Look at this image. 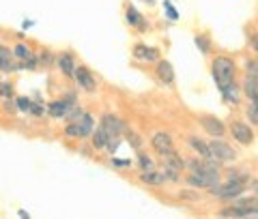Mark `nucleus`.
Listing matches in <instances>:
<instances>
[{"label": "nucleus", "instance_id": "obj_1", "mask_svg": "<svg viewBox=\"0 0 258 219\" xmlns=\"http://www.w3.org/2000/svg\"><path fill=\"white\" fill-rule=\"evenodd\" d=\"M211 80L217 91H224L237 82V62L228 54H217L211 60Z\"/></svg>", "mask_w": 258, "mask_h": 219}, {"label": "nucleus", "instance_id": "obj_2", "mask_svg": "<svg viewBox=\"0 0 258 219\" xmlns=\"http://www.w3.org/2000/svg\"><path fill=\"white\" fill-rule=\"evenodd\" d=\"M228 133L232 135V140L241 146H252L256 140V131L254 127L247 123V120H241V118H230L228 123Z\"/></svg>", "mask_w": 258, "mask_h": 219}, {"label": "nucleus", "instance_id": "obj_3", "mask_svg": "<svg viewBox=\"0 0 258 219\" xmlns=\"http://www.w3.org/2000/svg\"><path fill=\"white\" fill-rule=\"evenodd\" d=\"M247 191V185L245 183H217L215 187L209 189V196L215 198V200H224V202H235L237 198H241L243 193Z\"/></svg>", "mask_w": 258, "mask_h": 219}, {"label": "nucleus", "instance_id": "obj_4", "mask_svg": "<svg viewBox=\"0 0 258 219\" xmlns=\"http://www.w3.org/2000/svg\"><path fill=\"white\" fill-rule=\"evenodd\" d=\"M209 149H211V159L220 161L222 166L226 164H235L237 161V151L230 142H226L224 137H211L209 140Z\"/></svg>", "mask_w": 258, "mask_h": 219}, {"label": "nucleus", "instance_id": "obj_5", "mask_svg": "<svg viewBox=\"0 0 258 219\" xmlns=\"http://www.w3.org/2000/svg\"><path fill=\"white\" fill-rule=\"evenodd\" d=\"M161 166H164V170L161 172L166 174V181L170 183H179L181 181V174L185 172V159L181 157V153H170V155L161 157Z\"/></svg>", "mask_w": 258, "mask_h": 219}, {"label": "nucleus", "instance_id": "obj_6", "mask_svg": "<svg viewBox=\"0 0 258 219\" xmlns=\"http://www.w3.org/2000/svg\"><path fill=\"white\" fill-rule=\"evenodd\" d=\"M97 125L103 127V131H106L110 137H123V133L129 129L127 120L120 118L118 114H114V112H103Z\"/></svg>", "mask_w": 258, "mask_h": 219}, {"label": "nucleus", "instance_id": "obj_7", "mask_svg": "<svg viewBox=\"0 0 258 219\" xmlns=\"http://www.w3.org/2000/svg\"><path fill=\"white\" fill-rule=\"evenodd\" d=\"M198 125L203 127V131L209 133L211 137H224L228 133V125H226V120H222L220 116L215 114H198L196 116Z\"/></svg>", "mask_w": 258, "mask_h": 219}, {"label": "nucleus", "instance_id": "obj_8", "mask_svg": "<svg viewBox=\"0 0 258 219\" xmlns=\"http://www.w3.org/2000/svg\"><path fill=\"white\" fill-rule=\"evenodd\" d=\"M74 82H76V88H80V91L86 93V95H95L97 93V78H95V73L86 67V64H78L76 67Z\"/></svg>", "mask_w": 258, "mask_h": 219}, {"label": "nucleus", "instance_id": "obj_9", "mask_svg": "<svg viewBox=\"0 0 258 219\" xmlns=\"http://www.w3.org/2000/svg\"><path fill=\"white\" fill-rule=\"evenodd\" d=\"M151 149L157 153L159 157H166V155H170V153L176 151V144H174V137L168 133V131H155L151 135Z\"/></svg>", "mask_w": 258, "mask_h": 219}, {"label": "nucleus", "instance_id": "obj_10", "mask_svg": "<svg viewBox=\"0 0 258 219\" xmlns=\"http://www.w3.org/2000/svg\"><path fill=\"white\" fill-rule=\"evenodd\" d=\"M132 56H134V60H138V62H144V64H155L159 58H161V50L155 45H149V43H134L132 47Z\"/></svg>", "mask_w": 258, "mask_h": 219}, {"label": "nucleus", "instance_id": "obj_11", "mask_svg": "<svg viewBox=\"0 0 258 219\" xmlns=\"http://www.w3.org/2000/svg\"><path fill=\"white\" fill-rule=\"evenodd\" d=\"M153 73H155V80L164 88H172L174 82H176V71H174L172 62L168 58H159L155 62V69H153Z\"/></svg>", "mask_w": 258, "mask_h": 219}, {"label": "nucleus", "instance_id": "obj_12", "mask_svg": "<svg viewBox=\"0 0 258 219\" xmlns=\"http://www.w3.org/2000/svg\"><path fill=\"white\" fill-rule=\"evenodd\" d=\"M220 174H200V172H187L185 174V185H187V187H194V189H211V187H215L217 183H220Z\"/></svg>", "mask_w": 258, "mask_h": 219}, {"label": "nucleus", "instance_id": "obj_13", "mask_svg": "<svg viewBox=\"0 0 258 219\" xmlns=\"http://www.w3.org/2000/svg\"><path fill=\"white\" fill-rule=\"evenodd\" d=\"M76 67H78V56H76L74 50H60V52H56V69H58L67 80H74Z\"/></svg>", "mask_w": 258, "mask_h": 219}, {"label": "nucleus", "instance_id": "obj_14", "mask_svg": "<svg viewBox=\"0 0 258 219\" xmlns=\"http://www.w3.org/2000/svg\"><path fill=\"white\" fill-rule=\"evenodd\" d=\"M125 22H127V26L134 28L136 32H147L151 28L149 20L144 18V15L136 9V5H132V3L125 5Z\"/></svg>", "mask_w": 258, "mask_h": 219}, {"label": "nucleus", "instance_id": "obj_15", "mask_svg": "<svg viewBox=\"0 0 258 219\" xmlns=\"http://www.w3.org/2000/svg\"><path fill=\"white\" fill-rule=\"evenodd\" d=\"M45 110H47V116H50V118H54V120H64V118H67V114H69V112L74 110V108H69V103L60 97V99H52L50 103H45Z\"/></svg>", "mask_w": 258, "mask_h": 219}, {"label": "nucleus", "instance_id": "obj_16", "mask_svg": "<svg viewBox=\"0 0 258 219\" xmlns=\"http://www.w3.org/2000/svg\"><path fill=\"white\" fill-rule=\"evenodd\" d=\"M18 71V60L13 56V47L0 45V73H15Z\"/></svg>", "mask_w": 258, "mask_h": 219}, {"label": "nucleus", "instance_id": "obj_17", "mask_svg": "<svg viewBox=\"0 0 258 219\" xmlns=\"http://www.w3.org/2000/svg\"><path fill=\"white\" fill-rule=\"evenodd\" d=\"M187 146L196 153V157H203V159H211V149H209V140H205V137L200 135H187Z\"/></svg>", "mask_w": 258, "mask_h": 219}, {"label": "nucleus", "instance_id": "obj_18", "mask_svg": "<svg viewBox=\"0 0 258 219\" xmlns=\"http://www.w3.org/2000/svg\"><path fill=\"white\" fill-rule=\"evenodd\" d=\"M220 95H222V101H224L226 105H230V108H239L241 99H243V93H241V84H239V82H235L232 86L220 91Z\"/></svg>", "mask_w": 258, "mask_h": 219}, {"label": "nucleus", "instance_id": "obj_19", "mask_svg": "<svg viewBox=\"0 0 258 219\" xmlns=\"http://www.w3.org/2000/svg\"><path fill=\"white\" fill-rule=\"evenodd\" d=\"M140 183L147 185V187H164L168 183L166 181V174L161 170H147V172H140Z\"/></svg>", "mask_w": 258, "mask_h": 219}, {"label": "nucleus", "instance_id": "obj_20", "mask_svg": "<svg viewBox=\"0 0 258 219\" xmlns=\"http://www.w3.org/2000/svg\"><path fill=\"white\" fill-rule=\"evenodd\" d=\"M241 93H243V99L247 103L258 105V80L245 76L243 82H241Z\"/></svg>", "mask_w": 258, "mask_h": 219}, {"label": "nucleus", "instance_id": "obj_21", "mask_svg": "<svg viewBox=\"0 0 258 219\" xmlns=\"http://www.w3.org/2000/svg\"><path fill=\"white\" fill-rule=\"evenodd\" d=\"M78 123V129H80V140H86V137H91L93 131H95V116L91 114V112H84L82 116H80V120H76Z\"/></svg>", "mask_w": 258, "mask_h": 219}, {"label": "nucleus", "instance_id": "obj_22", "mask_svg": "<svg viewBox=\"0 0 258 219\" xmlns=\"http://www.w3.org/2000/svg\"><path fill=\"white\" fill-rule=\"evenodd\" d=\"M194 43H196L198 52L203 56H209L213 52V39H211V32H207V30L196 32V35H194Z\"/></svg>", "mask_w": 258, "mask_h": 219}, {"label": "nucleus", "instance_id": "obj_23", "mask_svg": "<svg viewBox=\"0 0 258 219\" xmlns=\"http://www.w3.org/2000/svg\"><path fill=\"white\" fill-rule=\"evenodd\" d=\"M110 140H112V137H110L106 131H103V127L97 125L95 131H93V135H91V149H93V151H106V146H108Z\"/></svg>", "mask_w": 258, "mask_h": 219}, {"label": "nucleus", "instance_id": "obj_24", "mask_svg": "<svg viewBox=\"0 0 258 219\" xmlns=\"http://www.w3.org/2000/svg\"><path fill=\"white\" fill-rule=\"evenodd\" d=\"M123 140L127 142V146H132V149H134L136 153L144 149V137H142L138 131H136V129H132V127H129L127 131L123 133Z\"/></svg>", "mask_w": 258, "mask_h": 219}, {"label": "nucleus", "instance_id": "obj_25", "mask_svg": "<svg viewBox=\"0 0 258 219\" xmlns=\"http://www.w3.org/2000/svg\"><path fill=\"white\" fill-rule=\"evenodd\" d=\"M39 56V67L41 69H54L56 67V52H52L50 47H43L41 52H37Z\"/></svg>", "mask_w": 258, "mask_h": 219}, {"label": "nucleus", "instance_id": "obj_26", "mask_svg": "<svg viewBox=\"0 0 258 219\" xmlns=\"http://www.w3.org/2000/svg\"><path fill=\"white\" fill-rule=\"evenodd\" d=\"M136 166L140 168V172H147V170H155V159H153L149 153L138 151V157H136Z\"/></svg>", "mask_w": 258, "mask_h": 219}, {"label": "nucleus", "instance_id": "obj_27", "mask_svg": "<svg viewBox=\"0 0 258 219\" xmlns=\"http://www.w3.org/2000/svg\"><path fill=\"white\" fill-rule=\"evenodd\" d=\"M32 54H35V52H32V47L28 43H15L13 45V56H15V60H18V62L30 58Z\"/></svg>", "mask_w": 258, "mask_h": 219}, {"label": "nucleus", "instance_id": "obj_28", "mask_svg": "<svg viewBox=\"0 0 258 219\" xmlns=\"http://www.w3.org/2000/svg\"><path fill=\"white\" fill-rule=\"evenodd\" d=\"M15 86L13 82H9V80H0V99H15Z\"/></svg>", "mask_w": 258, "mask_h": 219}, {"label": "nucleus", "instance_id": "obj_29", "mask_svg": "<svg viewBox=\"0 0 258 219\" xmlns=\"http://www.w3.org/2000/svg\"><path fill=\"white\" fill-rule=\"evenodd\" d=\"M28 116H32V118H43V116H47L45 103H41V101H35V99H32V103H30V112H28Z\"/></svg>", "mask_w": 258, "mask_h": 219}, {"label": "nucleus", "instance_id": "obj_30", "mask_svg": "<svg viewBox=\"0 0 258 219\" xmlns=\"http://www.w3.org/2000/svg\"><path fill=\"white\" fill-rule=\"evenodd\" d=\"M176 198L183 200V202H198L200 200V193H198V189L187 187V189H181L179 193H176Z\"/></svg>", "mask_w": 258, "mask_h": 219}, {"label": "nucleus", "instance_id": "obj_31", "mask_svg": "<svg viewBox=\"0 0 258 219\" xmlns=\"http://www.w3.org/2000/svg\"><path fill=\"white\" fill-rule=\"evenodd\" d=\"M245 120L252 127H258V105H254V103L245 105Z\"/></svg>", "mask_w": 258, "mask_h": 219}, {"label": "nucleus", "instance_id": "obj_32", "mask_svg": "<svg viewBox=\"0 0 258 219\" xmlns=\"http://www.w3.org/2000/svg\"><path fill=\"white\" fill-rule=\"evenodd\" d=\"M22 69H26V71H35V69H39V56H37V54H32L30 58L18 62V71H22Z\"/></svg>", "mask_w": 258, "mask_h": 219}, {"label": "nucleus", "instance_id": "obj_33", "mask_svg": "<svg viewBox=\"0 0 258 219\" xmlns=\"http://www.w3.org/2000/svg\"><path fill=\"white\" fill-rule=\"evenodd\" d=\"M243 67H245V76L258 80V58H245Z\"/></svg>", "mask_w": 258, "mask_h": 219}, {"label": "nucleus", "instance_id": "obj_34", "mask_svg": "<svg viewBox=\"0 0 258 219\" xmlns=\"http://www.w3.org/2000/svg\"><path fill=\"white\" fill-rule=\"evenodd\" d=\"M62 135L67 140H80V129H78V123H67L62 127Z\"/></svg>", "mask_w": 258, "mask_h": 219}, {"label": "nucleus", "instance_id": "obj_35", "mask_svg": "<svg viewBox=\"0 0 258 219\" xmlns=\"http://www.w3.org/2000/svg\"><path fill=\"white\" fill-rule=\"evenodd\" d=\"M30 103H32V99H28V97H24V95L15 97V105H18L20 114H28V112H30Z\"/></svg>", "mask_w": 258, "mask_h": 219}, {"label": "nucleus", "instance_id": "obj_36", "mask_svg": "<svg viewBox=\"0 0 258 219\" xmlns=\"http://www.w3.org/2000/svg\"><path fill=\"white\" fill-rule=\"evenodd\" d=\"M110 166L116 168V170H125V168H132L134 166V159H123V157H110Z\"/></svg>", "mask_w": 258, "mask_h": 219}, {"label": "nucleus", "instance_id": "obj_37", "mask_svg": "<svg viewBox=\"0 0 258 219\" xmlns=\"http://www.w3.org/2000/svg\"><path fill=\"white\" fill-rule=\"evenodd\" d=\"M164 11H166V18L170 20V22H176L181 18V13L174 9V5L170 3V0H164Z\"/></svg>", "mask_w": 258, "mask_h": 219}, {"label": "nucleus", "instance_id": "obj_38", "mask_svg": "<svg viewBox=\"0 0 258 219\" xmlns=\"http://www.w3.org/2000/svg\"><path fill=\"white\" fill-rule=\"evenodd\" d=\"M3 112L9 114V116H18L20 112H18V105H15V99H5L3 101Z\"/></svg>", "mask_w": 258, "mask_h": 219}, {"label": "nucleus", "instance_id": "obj_39", "mask_svg": "<svg viewBox=\"0 0 258 219\" xmlns=\"http://www.w3.org/2000/svg\"><path fill=\"white\" fill-rule=\"evenodd\" d=\"M62 99L69 103V108H78V105H80V97H78V91H64Z\"/></svg>", "mask_w": 258, "mask_h": 219}, {"label": "nucleus", "instance_id": "obj_40", "mask_svg": "<svg viewBox=\"0 0 258 219\" xmlns=\"http://www.w3.org/2000/svg\"><path fill=\"white\" fill-rule=\"evenodd\" d=\"M247 45L256 56H258V32H249L247 35Z\"/></svg>", "mask_w": 258, "mask_h": 219}, {"label": "nucleus", "instance_id": "obj_41", "mask_svg": "<svg viewBox=\"0 0 258 219\" xmlns=\"http://www.w3.org/2000/svg\"><path fill=\"white\" fill-rule=\"evenodd\" d=\"M120 142H123V137H112V140L108 142V146H106V151L110 153V155H114V153L120 149Z\"/></svg>", "mask_w": 258, "mask_h": 219}, {"label": "nucleus", "instance_id": "obj_42", "mask_svg": "<svg viewBox=\"0 0 258 219\" xmlns=\"http://www.w3.org/2000/svg\"><path fill=\"white\" fill-rule=\"evenodd\" d=\"M32 26H35V22H32V20H24V22H22V28H24V30H28V28H32Z\"/></svg>", "mask_w": 258, "mask_h": 219}, {"label": "nucleus", "instance_id": "obj_43", "mask_svg": "<svg viewBox=\"0 0 258 219\" xmlns=\"http://www.w3.org/2000/svg\"><path fill=\"white\" fill-rule=\"evenodd\" d=\"M18 215H20V219H30V215H28L24 208H22V210H18Z\"/></svg>", "mask_w": 258, "mask_h": 219}, {"label": "nucleus", "instance_id": "obj_44", "mask_svg": "<svg viewBox=\"0 0 258 219\" xmlns=\"http://www.w3.org/2000/svg\"><path fill=\"white\" fill-rule=\"evenodd\" d=\"M144 3H147V5H155V0H144Z\"/></svg>", "mask_w": 258, "mask_h": 219}]
</instances>
